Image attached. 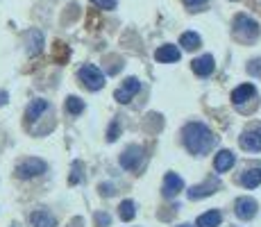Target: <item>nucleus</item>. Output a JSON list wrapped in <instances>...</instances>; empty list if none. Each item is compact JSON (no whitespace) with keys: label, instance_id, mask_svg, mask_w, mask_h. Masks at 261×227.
Masks as SVG:
<instances>
[{"label":"nucleus","instance_id":"obj_1","mask_svg":"<svg viewBox=\"0 0 261 227\" xmlns=\"http://www.w3.org/2000/svg\"><path fill=\"white\" fill-rule=\"evenodd\" d=\"M182 136H184V148H187L191 155H195V157L207 155L209 150L218 143V136H216L204 123H198V120H195V123H189L187 128H184Z\"/></svg>","mask_w":261,"mask_h":227},{"label":"nucleus","instance_id":"obj_2","mask_svg":"<svg viewBox=\"0 0 261 227\" xmlns=\"http://www.w3.org/2000/svg\"><path fill=\"white\" fill-rule=\"evenodd\" d=\"M259 23L254 21V18H250L248 14H239L237 18H234V37L239 39V41L243 43H252L259 39Z\"/></svg>","mask_w":261,"mask_h":227},{"label":"nucleus","instance_id":"obj_3","mask_svg":"<svg viewBox=\"0 0 261 227\" xmlns=\"http://www.w3.org/2000/svg\"><path fill=\"white\" fill-rule=\"evenodd\" d=\"M77 78H80V82H82L89 91H100L105 84H107L105 73L98 66H93V64H84V66L77 70Z\"/></svg>","mask_w":261,"mask_h":227},{"label":"nucleus","instance_id":"obj_4","mask_svg":"<svg viewBox=\"0 0 261 227\" xmlns=\"http://www.w3.org/2000/svg\"><path fill=\"white\" fill-rule=\"evenodd\" d=\"M46 168H48V164L43 159L28 157V159L18 161V166H16V170H14V173H16L18 180H32V178H39V175L46 173Z\"/></svg>","mask_w":261,"mask_h":227},{"label":"nucleus","instance_id":"obj_5","mask_svg":"<svg viewBox=\"0 0 261 227\" xmlns=\"http://www.w3.org/2000/svg\"><path fill=\"white\" fill-rule=\"evenodd\" d=\"M139 91H141V80L139 78H127L116 89L114 98H116V103H120V105H127V103H132V98L139 93Z\"/></svg>","mask_w":261,"mask_h":227},{"label":"nucleus","instance_id":"obj_6","mask_svg":"<svg viewBox=\"0 0 261 227\" xmlns=\"http://www.w3.org/2000/svg\"><path fill=\"white\" fill-rule=\"evenodd\" d=\"M143 164V148L141 145H127L125 153L120 155V166L125 170H139Z\"/></svg>","mask_w":261,"mask_h":227},{"label":"nucleus","instance_id":"obj_7","mask_svg":"<svg viewBox=\"0 0 261 227\" xmlns=\"http://www.w3.org/2000/svg\"><path fill=\"white\" fill-rule=\"evenodd\" d=\"M239 145L248 153H261V128H250L239 136Z\"/></svg>","mask_w":261,"mask_h":227},{"label":"nucleus","instance_id":"obj_8","mask_svg":"<svg viewBox=\"0 0 261 227\" xmlns=\"http://www.w3.org/2000/svg\"><path fill=\"white\" fill-rule=\"evenodd\" d=\"M257 211H259V205L254 198H239L234 203V214L241 220H252L257 216Z\"/></svg>","mask_w":261,"mask_h":227},{"label":"nucleus","instance_id":"obj_9","mask_svg":"<svg viewBox=\"0 0 261 227\" xmlns=\"http://www.w3.org/2000/svg\"><path fill=\"white\" fill-rule=\"evenodd\" d=\"M184 191V180L177 173H166L164 175V184H162V193L164 198H175Z\"/></svg>","mask_w":261,"mask_h":227},{"label":"nucleus","instance_id":"obj_10","mask_svg":"<svg viewBox=\"0 0 261 227\" xmlns=\"http://www.w3.org/2000/svg\"><path fill=\"white\" fill-rule=\"evenodd\" d=\"M218 189H220L218 178L207 180L204 184H195V186H191V189H189V200H202V198H207V195H214Z\"/></svg>","mask_w":261,"mask_h":227},{"label":"nucleus","instance_id":"obj_11","mask_svg":"<svg viewBox=\"0 0 261 227\" xmlns=\"http://www.w3.org/2000/svg\"><path fill=\"white\" fill-rule=\"evenodd\" d=\"M191 68H193V73L200 75V78H209L216 68V62H214L212 55H202V57H198V59L191 62Z\"/></svg>","mask_w":261,"mask_h":227},{"label":"nucleus","instance_id":"obj_12","mask_svg":"<svg viewBox=\"0 0 261 227\" xmlns=\"http://www.w3.org/2000/svg\"><path fill=\"white\" fill-rule=\"evenodd\" d=\"M234 164H237V155H234L232 150H220V153L216 155V159H214L216 173H227Z\"/></svg>","mask_w":261,"mask_h":227},{"label":"nucleus","instance_id":"obj_13","mask_svg":"<svg viewBox=\"0 0 261 227\" xmlns=\"http://www.w3.org/2000/svg\"><path fill=\"white\" fill-rule=\"evenodd\" d=\"M179 57H182V53H179V48L177 45H162V48L154 53V59L157 62H162V64H173V62H179Z\"/></svg>","mask_w":261,"mask_h":227},{"label":"nucleus","instance_id":"obj_14","mask_svg":"<svg viewBox=\"0 0 261 227\" xmlns=\"http://www.w3.org/2000/svg\"><path fill=\"white\" fill-rule=\"evenodd\" d=\"M241 186H245V189H257L261 184V166H252V168H245L243 173H241Z\"/></svg>","mask_w":261,"mask_h":227},{"label":"nucleus","instance_id":"obj_15","mask_svg":"<svg viewBox=\"0 0 261 227\" xmlns=\"http://www.w3.org/2000/svg\"><path fill=\"white\" fill-rule=\"evenodd\" d=\"M254 95H257V89H254V84H241L232 91V103L241 107L243 103H248V100H252Z\"/></svg>","mask_w":261,"mask_h":227},{"label":"nucleus","instance_id":"obj_16","mask_svg":"<svg viewBox=\"0 0 261 227\" xmlns=\"http://www.w3.org/2000/svg\"><path fill=\"white\" fill-rule=\"evenodd\" d=\"M48 100H43V98H37V100H32L30 103V107H28V112H25V118L30 120V123H34L37 118H41V114L43 112H48Z\"/></svg>","mask_w":261,"mask_h":227},{"label":"nucleus","instance_id":"obj_17","mask_svg":"<svg viewBox=\"0 0 261 227\" xmlns=\"http://www.w3.org/2000/svg\"><path fill=\"white\" fill-rule=\"evenodd\" d=\"M30 225L32 227H55V216L48 214L46 209H37L30 216Z\"/></svg>","mask_w":261,"mask_h":227},{"label":"nucleus","instance_id":"obj_18","mask_svg":"<svg viewBox=\"0 0 261 227\" xmlns=\"http://www.w3.org/2000/svg\"><path fill=\"white\" fill-rule=\"evenodd\" d=\"M220 220H223V214L218 209H212V211H204L202 216H198L195 227H218Z\"/></svg>","mask_w":261,"mask_h":227},{"label":"nucleus","instance_id":"obj_19","mask_svg":"<svg viewBox=\"0 0 261 227\" xmlns=\"http://www.w3.org/2000/svg\"><path fill=\"white\" fill-rule=\"evenodd\" d=\"M41 48H43V34L39 32V30H30L28 32V53L37 55V53H41Z\"/></svg>","mask_w":261,"mask_h":227},{"label":"nucleus","instance_id":"obj_20","mask_svg":"<svg viewBox=\"0 0 261 227\" xmlns=\"http://www.w3.org/2000/svg\"><path fill=\"white\" fill-rule=\"evenodd\" d=\"M179 45H182L184 50H198L200 45H202V39L195 32H184L182 37H179Z\"/></svg>","mask_w":261,"mask_h":227},{"label":"nucleus","instance_id":"obj_21","mask_svg":"<svg viewBox=\"0 0 261 227\" xmlns=\"http://www.w3.org/2000/svg\"><path fill=\"white\" fill-rule=\"evenodd\" d=\"M118 216H120V220L129 223V220L137 216V205H134V200H123L118 207Z\"/></svg>","mask_w":261,"mask_h":227},{"label":"nucleus","instance_id":"obj_22","mask_svg":"<svg viewBox=\"0 0 261 227\" xmlns=\"http://www.w3.org/2000/svg\"><path fill=\"white\" fill-rule=\"evenodd\" d=\"M66 112L71 116H80L84 112V100H80L77 95H68L66 98Z\"/></svg>","mask_w":261,"mask_h":227},{"label":"nucleus","instance_id":"obj_23","mask_svg":"<svg viewBox=\"0 0 261 227\" xmlns=\"http://www.w3.org/2000/svg\"><path fill=\"white\" fill-rule=\"evenodd\" d=\"M118 130H120V120H112V125H109V132H107V141L109 143H114V141L118 139Z\"/></svg>","mask_w":261,"mask_h":227},{"label":"nucleus","instance_id":"obj_24","mask_svg":"<svg viewBox=\"0 0 261 227\" xmlns=\"http://www.w3.org/2000/svg\"><path fill=\"white\" fill-rule=\"evenodd\" d=\"M98 9H107V12H112V9H116L118 0H91Z\"/></svg>","mask_w":261,"mask_h":227},{"label":"nucleus","instance_id":"obj_25","mask_svg":"<svg viewBox=\"0 0 261 227\" xmlns=\"http://www.w3.org/2000/svg\"><path fill=\"white\" fill-rule=\"evenodd\" d=\"M248 73L252 75V78H261V59H252V62L248 64Z\"/></svg>","mask_w":261,"mask_h":227},{"label":"nucleus","instance_id":"obj_26","mask_svg":"<svg viewBox=\"0 0 261 227\" xmlns=\"http://www.w3.org/2000/svg\"><path fill=\"white\" fill-rule=\"evenodd\" d=\"M112 223V218H109V214H105V211H100V214H95V227H109Z\"/></svg>","mask_w":261,"mask_h":227},{"label":"nucleus","instance_id":"obj_27","mask_svg":"<svg viewBox=\"0 0 261 227\" xmlns=\"http://www.w3.org/2000/svg\"><path fill=\"white\" fill-rule=\"evenodd\" d=\"M80 170H82V164H80V161H75V164H73V175H71V184H77V182L82 180Z\"/></svg>","mask_w":261,"mask_h":227},{"label":"nucleus","instance_id":"obj_28","mask_svg":"<svg viewBox=\"0 0 261 227\" xmlns=\"http://www.w3.org/2000/svg\"><path fill=\"white\" fill-rule=\"evenodd\" d=\"M207 0H184V5L187 7H200V5H204Z\"/></svg>","mask_w":261,"mask_h":227},{"label":"nucleus","instance_id":"obj_29","mask_svg":"<svg viewBox=\"0 0 261 227\" xmlns=\"http://www.w3.org/2000/svg\"><path fill=\"white\" fill-rule=\"evenodd\" d=\"M7 103V93H5V91H0V105H5Z\"/></svg>","mask_w":261,"mask_h":227},{"label":"nucleus","instance_id":"obj_30","mask_svg":"<svg viewBox=\"0 0 261 227\" xmlns=\"http://www.w3.org/2000/svg\"><path fill=\"white\" fill-rule=\"evenodd\" d=\"M179 227H193V225H187V223H184V225H179Z\"/></svg>","mask_w":261,"mask_h":227}]
</instances>
